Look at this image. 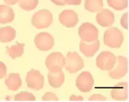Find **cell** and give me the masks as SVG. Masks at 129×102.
Returning <instances> with one entry per match:
<instances>
[{"mask_svg": "<svg viewBox=\"0 0 129 102\" xmlns=\"http://www.w3.org/2000/svg\"><path fill=\"white\" fill-rule=\"evenodd\" d=\"M16 31L12 27H2L0 28V42H9L15 39Z\"/></svg>", "mask_w": 129, "mask_h": 102, "instance_id": "ac0fdd59", "label": "cell"}, {"mask_svg": "<svg viewBox=\"0 0 129 102\" xmlns=\"http://www.w3.org/2000/svg\"><path fill=\"white\" fill-rule=\"evenodd\" d=\"M96 20L101 27H110L114 22V13L108 9H101L96 15Z\"/></svg>", "mask_w": 129, "mask_h": 102, "instance_id": "7c38bea8", "label": "cell"}, {"mask_svg": "<svg viewBox=\"0 0 129 102\" xmlns=\"http://www.w3.org/2000/svg\"><path fill=\"white\" fill-rule=\"evenodd\" d=\"M19 6L26 11H31L38 6L39 0H19Z\"/></svg>", "mask_w": 129, "mask_h": 102, "instance_id": "44dd1931", "label": "cell"}, {"mask_svg": "<svg viewBox=\"0 0 129 102\" xmlns=\"http://www.w3.org/2000/svg\"><path fill=\"white\" fill-rule=\"evenodd\" d=\"M65 63V57L61 52H52L48 55L45 60V66L49 72L62 70Z\"/></svg>", "mask_w": 129, "mask_h": 102, "instance_id": "5b68a950", "label": "cell"}, {"mask_svg": "<svg viewBox=\"0 0 129 102\" xmlns=\"http://www.w3.org/2000/svg\"><path fill=\"white\" fill-rule=\"evenodd\" d=\"M51 2L54 4H56L57 6H63L66 5L65 0H51Z\"/></svg>", "mask_w": 129, "mask_h": 102, "instance_id": "f546056e", "label": "cell"}, {"mask_svg": "<svg viewBox=\"0 0 129 102\" xmlns=\"http://www.w3.org/2000/svg\"><path fill=\"white\" fill-rule=\"evenodd\" d=\"M25 81L27 87L31 90H40L44 85V76L39 70L31 69L27 72Z\"/></svg>", "mask_w": 129, "mask_h": 102, "instance_id": "ba28073f", "label": "cell"}, {"mask_svg": "<svg viewBox=\"0 0 129 102\" xmlns=\"http://www.w3.org/2000/svg\"><path fill=\"white\" fill-rule=\"evenodd\" d=\"M59 20L64 27L67 28H73L75 27L78 23L79 18L75 11L71 9H66L59 14Z\"/></svg>", "mask_w": 129, "mask_h": 102, "instance_id": "8fae6325", "label": "cell"}, {"mask_svg": "<svg viewBox=\"0 0 129 102\" xmlns=\"http://www.w3.org/2000/svg\"><path fill=\"white\" fill-rule=\"evenodd\" d=\"M84 66V60L75 51H69L65 58L63 67L69 73H76Z\"/></svg>", "mask_w": 129, "mask_h": 102, "instance_id": "3957f363", "label": "cell"}, {"mask_svg": "<svg viewBox=\"0 0 129 102\" xmlns=\"http://www.w3.org/2000/svg\"><path fill=\"white\" fill-rule=\"evenodd\" d=\"M5 85L9 90L15 92L19 90L22 85V80L20 74L17 73H11L5 80Z\"/></svg>", "mask_w": 129, "mask_h": 102, "instance_id": "2e32d148", "label": "cell"}, {"mask_svg": "<svg viewBox=\"0 0 129 102\" xmlns=\"http://www.w3.org/2000/svg\"><path fill=\"white\" fill-rule=\"evenodd\" d=\"M127 15L128 13H126L123 15H122V18L121 19V24L124 29H127Z\"/></svg>", "mask_w": 129, "mask_h": 102, "instance_id": "83f0119b", "label": "cell"}, {"mask_svg": "<svg viewBox=\"0 0 129 102\" xmlns=\"http://www.w3.org/2000/svg\"><path fill=\"white\" fill-rule=\"evenodd\" d=\"M116 63V56L109 51H102L96 58V66L103 71H110Z\"/></svg>", "mask_w": 129, "mask_h": 102, "instance_id": "8992f818", "label": "cell"}, {"mask_svg": "<svg viewBox=\"0 0 129 102\" xmlns=\"http://www.w3.org/2000/svg\"><path fill=\"white\" fill-rule=\"evenodd\" d=\"M14 100L15 101H36V97L31 92L23 91L15 94L14 96Z\"/></svg>", "mask_w": 129, "mask_h": 102, "instance_id": "603a6c76", "label": "cell"}, {"mask_svg": "<svg viewBox=\"0 0 129 102\" xmlns=\"http://www.w3.org/2000/svg\"><path fill=\"white\" fill-rule=\"evenodd\" d=\"M103 6V0H85L84 8L91 13L99 12Z\"/></svg>", "mask_w": 129, "mask_h": 102, "instance_id": "ffe728a7", "label": "cell"}, {"mask_svg": "<svg viewBox=\"0 0 129 102\" xmlns=\"http://www.w3.org/2000/svg\"><path fill=\"white\" fill-rule=\"evenodd\" d=\"M53 21V16L50 11L47 9H42L36 11L31 18V24L38 29H46L49 27Z\"/></svg>", "mask_w": 129, "mask_h": 102, "instance_id": "7a4b0ae2", "label": "cell"}, {"mask_svg": "<svg viewBox=\"0 0 129 102\" xmlns=\"http://www.w3.org/2000/svg\"><path fill=\"white\" fill-rule=\"evenodd\" d=\"M107 3L108 6L118 11H123L128 7V0H107Z\"/></svg>", "mask_w": 129, "mask_h": 102, "instance_id": "7402d4cb", "label": "cell"}, {"mask_svg": "<svg viewBox=\"0 0 129 102\" xmlns=\"http://www.w3.org/2000/svg\"><path fill=\"white\" fill-rule=\"evenodd\" d=\"M128 72V59L123 56L116 57V63L109 71V76L113 79L123 78Z\"/></svg>", "mask_w": 129, "mask_h": 102, "instance_id": "52a82bcc", "label": "cell"}, {"mask_svg": "<svg viewBox=\"0 0 129 102\" xmlns=\"http://www.w3.org/2000/svg\"><path fill=\"white\" fill-rule=\"evenodd\" d=\"M124 40L122 32L116 27H110L105 31L103 41L106 46L110 48H120Z\"/></svg>", "mask_w": 129, "mask_h": 102, "instance_id": "6da1fadb", "label": "cell"}, {"mask_svg": "<svg viewBox=\"0 0 129 102\" xmlns=\"http://www.w3.org/2000/svg\"><path fill=\"white\" fill-rule=\"evenodd\" d=\"M4 2L9 6H13L18 3L19 0H4Z\"/></svg>", "mask_w": 129, "mask_h": 102, "instance_id": "4dcf8cb0", "label": "cell"}, {"mask_svg": "<svg viewBox=\"0 0 129 102\" xmlns=\"http://www.w3.org/2000/svg\"><path fill=\"white\" fill-rule=\"evenodd\" d=\"M70 101H83V97L81 96H77V95H71L70 96V99H69Z\"/></svg>", "mask_w": 129, "mask_h": 102, "instance_id": "f1b7e54d", "label": "cell"}, {"mask_svg": "<svg viewBox=\"0 0 129 102\" xmlns=\"http://www.w3.org/2000/svg\"><path fill=\"white\" fill-rule=\"evenodd\" d=\"M78 35L82 41L92 42L98 39L99 30L91 23L84 22L78 28Z\"/></svg>", "mask_w": 129, "mask_h": 102, "instance_id": "277c9868", "label": "cell"}, {"mask_svg": "<svg viewBox=\"0 0 129 102\" xmlns=\"http://www.w3.org/2000/svg\"><path fill=\"white\" fill-rule=\"evenodd\" d=\"M14 18L15 13L10 6L0 5V24L11 23Z\"/></svg>", "mask_w": 129, "mask_h": 102, "instance_id": "e0dca14e", "label": "cell"}, {"mask_svg": "<svg viewBox=\"0 0 129 102\" xmlns=\"http://www.w3.org/2000/svg\"><path fill=\"white\" fill-rule=\"evenodd\" d=\"M94 80L89 72H82L77 77L75 85L82 92H89L93 87Z\"/></svg>", "mask_w": 129, "mask_h": 102, "instance_id": "30bf717a", "label": "cell"}, {"mask_svg": "<svg viewBox=\"0 0 129 102\" xmlns=\"http://www.w3.org/2000/svg\"><path fill=\"white\" fill-rule=\"evenodd\" d=\"M89 101H105L107 98L101 94H93L88 99Z\"/></svg>", "mask_w": 129, "mask_h": 102, "instance_id": "d4e9b609", "label": "cell"}, {"mask_svg": "<svg viewBox=\"0 0 129 102\" xmlns=\"http://www.w3.org/2000/svg\"><path fill=\"white\" fill-rule=\"evenodd\" d=\"M6 73H7V67H6V65L0 61V79L4 78L6 76Z\"/></svg>", "mask_w": 129, "mask_h": 102, "instance_id": "484cf974", "label": "cell"}, {"mask_svg": "<svg viewBox=\"0 0 129 102\" xmlns=\"http://www.w3.org/2000/svg\"><path fill=\"white\" fill-rule=\"evenodd\" d=\"M111 96L117 101H126L128 99V83L120 82L111 90Z\"/></svg>", "mask_w": 129, "mask_h": 102, "instance_id": "5bb4252c", "label": "cell"}, {"mask_svg": "<svg viewBox=\"0 0 129 102\" xmlns=\"http://www.w3.org/2000/svg\"><path fill=\"white\" fill-rule=\"evenodd\" d=\"M49 84L54 88L60 87L65 80V75L62 70L57 72H49L48 74Z\"/></svg>", "mask_w": 129, "mask_h": 102, "instance_id": "9a60e30c", "label": "cell"}, {"mask_svg": "<svg viewBox=\"0 0 129 102\" xmlns=\"http://www.w3.org/2000/svg\"><path fill=\"white\" fill-rule=\"evenodd\" d=\"M42 100L43 101H59V98L54 93L50 92H47L42 96Z\"/></svg>", "mask_w": 129, "mask_h": 102, "instance_id": "cb8c5ba5", "label": "cell"}, {"mask_svg": "<svg viewBox=\"0 0 129 102\" xmlns=\"http://www.w3.org/2000/svg\"><path fill=\"white\" fill-rule=\"evenodd\" d=\"M24 44L17 43L11 47H6V52L9 54V56L13 59L21 57L24 53Z\"/></svg>", "mask_w": 129, "mask_h": 102, "instance_id": "d6986e66", "label": "cell"}, {"mask_svg": "<svg viewBox=\"0 0 129 102\" xmlns=\"http://www.w3.org/2000/svg\"><path fill=\"white\" fill-rule=\"evenodd\" d=\"M34 43L39 50L48 51L54 47V40L50 33L48 32H41L35 36Z\"/></svg>", "mask_w": 129, "mask_h": 102, "instance_id": "9c48e42d", "label": "cell"}, {"mask_svg": "<svg viewBox=\"0 0 129 102\" xmlns=\"http://www.w3.org/2000/svg\"><path fill=\"white\" fill-rule=\"evenodd\" d=\"M66 4L71 6H79L80 5L82 0H65Z\"/></svg>", "mask_w": 129, "mask_h": 102, "instance_id": "4316f807", "label": "cell"}, {"mask_svg": "<svg viewBox=\"0 0 129 102\" xmlns=\"http://www.w3.org/2000/svg\"><path fill=\"white\" fill-rule=\"evenodd\" d=\"M100 47V42L98 39L92 42H84L81 40L80 43V50L86 57H92Z\"/></svg>", "mask_w": 129, "mask_h": 102, "instance_id": "4fadbf2b", "label": "cell"}]
</instances>
